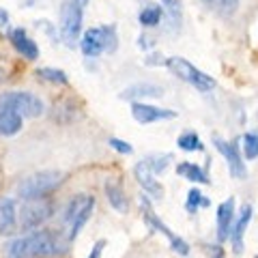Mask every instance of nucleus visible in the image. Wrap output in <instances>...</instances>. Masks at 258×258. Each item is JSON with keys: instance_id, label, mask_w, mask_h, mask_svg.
Masks as SVG:
<instances>
[{"instance_id": "obj_1", "label": "nucleus", "mask_w": 258, "mask_h": 258, "mask_svg": "<svg viewBox=\"0 0 258 258\" xmlns=\"http://www.w3.org/2000/svg\"><path fill=\"white\" fill-rule=\"evenodd\" d=\"M67 237L58 230H35L5 245V258H56L67 252Z\"/></svg>"}, {"instance_id": "obj_2", "label": "nucleus", "mask_w": 258, "mask_h": 258, "mask_svg": "<svg viewBox=\"0 0 258 258\" xmlns=\"http://www.w3.org/2000/svg\"><path fill=\"white\" fill-rule=\"evenodd\" d=\"M95 209V198L88 194H80V196L71 198V203L64 207L62 213V224L67 226V241H74L80 230L84 228V224L91 220Z\"/></svg>"}, {"instance_id": "obj_3", "label": "nucleus", "mask_w": 258, "mask_h": 258, "mask_svg": "<svg viewBox=\"0 0 258 258\" xmlns=\"http://www.w3.org/2000/svg\"><path fill=\"white\" fill-rule=\"evenodd\" d=\"M62 181H64V172H58V170H43V172L30 174L28 179H24L18 185V196L24 200L43 198L54 189H58Z\"/></svg>"}, {"instance_id": "obj_4", "label": "nucleus", "mask_w": 258, "mask_h": 258, "mask_svg": "<svg viewBox=\"0 0 258 258\" xmlns=\"http://www.w3.org/2000/svg\"><path fill=\"white\" fill-rule=\"evenodd\" d=\"M80 47L86 56L91 58H97L103 52H116L118 47V35L114 26H97L84 32L82 41H80Z\"/></svg>"}, {"instance_id": "obj_5", "label": "nucleus", "mask_w": 258, "mask_h": 258, "mask_svg": "<svg viewBox=\"0 0 258 258\" xmlns=\"http://www.w3.org/2000/svg\"><path fill=\"white\" fill-rule=\"evenodd\" d=\"M56 211V205L52 198H30L24 200V205L20 209V226L22 230H32L39 228L41 224H45Z\"/></svg>"}, {"instance_id": "obj_6", "label": "nucleus", "mask_w": 258, "mask_h": 258, "mask_svg": "<svg viewBox=\"0 0 258 258\" xmlns=\"http://www.w3.org/2000/svg\"><path fill=\"white\" fill-rule=\"evenodd\" d=\"M166 67L170 69L179 80L191 84L194 88H198V91H211V88H215V80L211 76H207L205 71H200L198 67H194L189 60L181 58V56H172V58H168Z\"/></svg>"}, {"instance_id": "obj_7", "label": "nucleus", "mask_w": 258, "mask_h": 258, "mask_svg": "<svg viewBox=\"0 0 258 258\" xmlns=\"http://www.w3.org/2000/svg\"><path fill=\"white\" fill-rule=\"evenodd\" d=\"M0 108H9L15 114H20L22 118H37L43 114V101L32 93L24 91H11L0 95Z\"/></svg>"}, {"instance_id": "obj_8", "label": "nucleus", "mask_w": 258, "mask_h": 258, "mask_svg": "<svg viewBox=\"0 0 258 258\" xmlns=\"http://www.w3.org/2000/svg\"><path fill=\"white\" fill-rule=\"evenodd\" d=\"M80 28H82V7L76 0H67L58 13V32L69 47H76Z\"/></svg>"}, {"instance_id": "obj_9", "label": "nucleus", "mask_w": 258, "mask_h": 258, "mask_svg": "<svg viewBox=\"0 0 258 258\" xmlns=\"http://www.w3.org/2000/svg\"><path fill=\"white\" fill-rule=\"evenodd\" d=\"M140 207H142V215H144V222H147L153 230H157V232H161V235H166L168 237V241H170V245H172V249L176 254H181V256H187L189 254V245L185 243V241L181 239V237H176L174 232L168 228V226L164 224L157 217V213L153 211V207H151V200H149V196L147 194H142L140 196Z\"/></svg>"}, {"instance_id": "obj_10", "label": "nucleus", "mask_w": 258, "mask_h": 258, "mask_svg": "<svg viewBox=\"0 0 258 258\" xmlns=\"http://www.w3.org/2000/svg\"><path fill=\"white\" fill-rule=\"evenodd\" d=\"M213 144H215V149L224 155L230 174L235 176V179H245V164H243V157H241L237 144L224 140V138H220V136H213Z\"/></svg>"}, {"instance_id": "obj_11", "label": "nucleus", "mask_w": 258, "mask_h": 258, "mask_svg": "<svg viewBox=\"0 0 258 258\" xmlns=\"http://www.w3.org/2000/svg\"><path fill=\"white\" fill-rule=\"evenodd\" d=\"M132 114L134 118L142 125H149V123H157V120H166V118H174L176 112L172 110H161L155 106H149V103H138L136 101L132 106Z\"/></svg>"}, {"instance_id": "obj_12", "label": "nucleus", "mask_w": 258, "mask_h": 258, "mask_svg": "<svg viewBox=\"0 0 258 258\" xmlns=\"http://www.w3.org/2000/svg\"><path fill=\"white\" fill-rule=\"evenodd\" d=\"M249 220H252V207L249 205H243V209H241L239 217L235 220V224H232L230 228V243H232V249H235V254H241L243 252V235L249 226Z\"/></svg>"}, {"instance_id": "obj_13", "label": "nucleus", "mask_w": 258, "mask_h": 258, "mask_svg": "<svg viewBox=\"0 0 258 258\" xmlns=\"http://www.w3.org/2000/svg\"><path fill=\"white\" fill-rule=\"evenodd\" d=\"M217 239L220 241H226L230 237V228L235 224V200H226L217 207Z\"/></svg>"}, {"instance_id": "obj_14", "label": "nucleus", "mask_w": 258, "mask_h": 258, "mask_svg": "<svg viewBox=\"0 0 258 258\" xmlns=\"http://www.w3.org/2000/svg\"><path fill=\"white\" fill-rule=\"evenodd\" d=\"M134 174H136V181L140 183V187L147 191V196H151V198H161V196H164V189H161V185L155 181V174L149 170L144 161L136 164Z\"/></svg>"}, {"instance_id": "obj_15", "label": "nucleus", "mask_w": 258, "mask_h": 258, "mask_svg": "<svg viewBox=\"0 0 258 258\" xmlns=\"http://www.w3.org/2000/svg\"><path fill=\"white\" fill-rule=\"evenodd\" d=\"M11 43H13V47H15V50H18L26 60H37V58H39V47H37V43L26 35V30H24V28L11 30Z\"/></svg>"}, {"instance_id": "obj_16", "label": "nucleus", "mask_w": 258, "mask_h": 258, "mask_svg": "<svg viewBox=\"0 0 258 258\" xmlns=\"http://www.w3.org/2000/svg\"><path fill=\"white\" fill-rule=\"evenodd\" d=\"M142 97H164V88L157 86V84H151V82H140V84H134L125 88L120 93V99H142Z\"/></svg>"}, {"instance_id": "obj_17", "label": "nucleus", "mask_w": 258, "mask_h": 258, "mask_svg": "<svg viewBox=\"0 0 258 258\" xmlns=\"http://www.w3.org/2000/svg\"><path fill=\"white\" fill-rule=\"evenodd\" d=\"M18 211H15V200L3 198L0 200V235H9L15 228Z\"/></svg>"}, {"instance_id": "obj_18", "label": "nucleus", "mask_w": 258, "mask_h": 258, "mask_svg": "<svg viewBox=\"0 0 258 258\" xmlns=\"http://www.w3.org/2000/svg\"><path fill=\"white\" fill-rule=\"evenodd\" d=\"M22 125H24V118L20 114H15V112L9 108H0V136L20 134Z\"/></svg>"}, {"instance_id": "obj_19", "label": "nucleus", "mask_w": 258, "mask_h": 258, "mask_svg": "<svg viewBox=\"0 0 258 258\" xmlns=\"http://www.w3.org/2000/svg\"><path fill=\"white\" fill-rule=\"evenodd\" d=\"M106 198L112 209H116V211H127V196H125V189L120 187L116 181H108L106 183Z\"/></svg>"}, {"instance_id": "obj_20", "label": "nucleus", "mask_w": 258, "mask_h": 258, "mask_svg": "<svg viewBox=\"0 0 258 258\" xmlns=\"http://www.w3.org/2000/svg\"><path fill=\"white\" fill-rule=\"evenodd\" d=\"M161 15H164V9L155 3H144L142 11L138 13V20L144 28H155L157 24L161 22Z\"/></svg>"}, {"instance_id": "obj_21", "label": "nucleus", "mask_w": 258, "mask_h": 258, "mask_svg": "<svg viewBox=\"0 0 258 258\" xmlns=\"http://www.w3.org/2000/svg\"><path fill=\"white\" fill-rule=\"evenodd\" d=\"M176 172L191 183H209V174L198 164H191V161H181V164L176 166Z\"/></svg>"}, {"instance_id": "obj_22", "label": "nucleus", "mask_w": 258, "mask_h": 258, "mask_svg": "<svg viewBox=\"0 0 258 258\" xmlns=\"http://www.w3.org/2000/svg\"><path fill=\"white\" fill-rule=\"evenodd\" d=\"M203 3L211 9L213 13L222 15V18H232L239 9V3L241 0H203Z\"/></svg>"}, {"instance_id": "obj_23", "label": "nucleus", "mask_w": 258, "mask_h": 258, "mask_svg": "<svg viewBox=\"0 0 258 258\" xmlns=\"http://www.w3.org/2000/svg\"><path fill=\"white\" fill-rule=\"evenodd\" d=\"M37 78L45 80V82H52V84H67V74L60 69H52V67L37 69Z\"/></svg>"}, {"instance_id": "obj_24", "label": "nucleus", "mask_w": 258, "mask_h": 258, "mask_svg": "<svg viewBox=\"0 0 258 258\" xmlns=\"http://www.w3.org/2000/svg\"><path fill=\"white\" fill-rule=\"evenodd\" d=\"M168 161H172L170 153H168V155H149L147 159H144V164H147V168L153 174H161V172H166Z\"/></svg>"}, {"instance_id": "obj_25", "label": "nucleus", "mask_w": 258, "mask_h": 258, "mask_svg": "<svg viewBox=\"0 0 258 258\" xmlns=\"http://www.w3.org/2000/svg\"><path fill=\"white\" fill-rule=\"evenodd\" d=\"M161 7H164V11L168 13L172 26L179 28L181 26V0H161Z\"/></svg>"}, {"instance_id": "obj_26", "label": "nucleus", "mask_w": 258, "mask_h": 258, "mask_svg": "<svg viewBox=\"0 0 258 258\" xmlns=\"http://www.w3.org/2000/svg\"><path fill=\"white\" fill-rule=\"evenodd\" d=\"M176 144H179V149H183V151H200L203 149V142H200L198 134H194V132L181 134L179 140H176Z\"/></svg>"}, {"instance_id": "obj_27", "label": "nucleus", "mask_w": 258, "mask_h": 258, "mask_svg": "<svg viewBox=\"0 0 258 258\" xmlns=\"http://www.w3.org/2000/svg\"><path fill=\"white\" fill-rule=\"evenodd\" d=\"M241 142H243V155L247 159H256L258 157V132L245 134L243 138H241Z\"/></svg>"}, {"instance_id": "obj_28", "label": "nucleus", "mask_w": 258, "mask_h": 258, "mask_svg": "<svg viewBox=\"0 0 258 258\" xmlns=\"http://www.w3.org/2000/svg\"><path fill=\"white\" fill-rule=\"evenodd\" d=\"M198 207H209V200L200 194L198 189H189L187 194V203H185V209H187L189 213H196Z\"/></svg>"}, {"instance_id": "obj_29", "label": "nucleus", "mask_w": 258, "mask_h": 258, "mask_svg": "<svg viewBox=\"0 0 258 258\" xmlns=\"http://www.w3.org/2000/svg\"><path fill=\"white\" fill-rule=\"evenodd\" d=\"M110 147L114 151H118V153H123V155H132V153H134L132 144L125 142V140H118V138H110Z\"/></svg>"}, {"instance_id": "obj_30", "label": "nucleus", "mask_w": 258, "mask_h": 258, "mask_svg": "<svg viewBox=\"0 0 258 258\" xmlns=\"http://www.w3.org/2000/svg\"><path fill=\"white\" fill-rule=\"evenodd\" d=\"M103 247H106V239L97 241V243L93 245V249H91V254H88V258H101V252H103Z\"/></svg>"}, {"instance_id": "obj_31", "label": "nucleus", "mask_w": 258, "mask_h": 258, "mask_svg": "<svg viewBox=\"0 0 258 258\" xmlns=\"http://www.w3.org/2000/svg\"><path fill=\"white\" fill-rule=\"evenodd\" d=\"M144 64H166V60H164V56L161 54H151V56H147Z\"/></svg>"}, {"instance_id": "obj_32", "label": "nucleus", "mask_w": 258, "mask_h": 258, "mask_svg": "<svg viewBox=\"0 0 258 258\" xmlns=\"http://www.w3.org/2000/svg\"><path fill=\"white\" fill-rule=\"evenodd\" d=\"M5 28H9V13L5 9H0V35H3Z\"/></svg>"}, {"instance_id": "obj_33", "label": "nucleus", "mask_w": 258, "mask_h": 258, "mask_svg": "<svg viewBox=\"0 0 258 258\" xmlns=\"http://www.w3.org/2000/svg\"><path fill=\"white\" fill-rule=\"evenodd\" d=\"M3 80H5V71L0 69V82H3Z\"/></svg>"}, {"instance_id": "obj_34", "label": "nucleus", "mask_w": 258, "mask_h": 258, "mask_svg": "<svg viewBox=\"0 0 258 258\" xmlns=\"http://www.w3.org/2000/svg\"><path fill=\"white\" fill-rule=\"evenodd\" d=\"M215 258H222V256H220V254H217V256H215Z\"/></svg>"}, {"instance_id": "obj_35", "label": "nucleus", "mask_w": 258, "mask_h": 258, "mask_svg": "<svg viewBox=\"0 0 258 258\" xmlns=\"http://www.w3.org/2000/svg\"><path fill=\"white\" fill-rule=\"evenodd\" d=\"M256 258H258V256H256Z\"/></svg>"}]
</instances>
